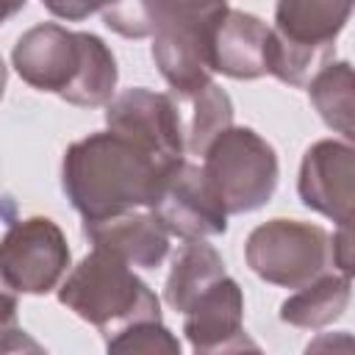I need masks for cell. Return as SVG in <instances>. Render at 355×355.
Listing matches in <instances>:
<instances>
[{
  "mask_svg": "<svg viewBox=\"0 0 355 355\" xmlns=\"http://www.w3.org/2000/svg\"><path fill=\"white\" fill-rule=\"evenodd\" d=\"M14 319H17V300L8 291L0 288V327L3 324H14Z\"/></svg>",
  "mask_w": 355,
  "mask_h": 355,
  "instance_id": "obj_24",
  "label": "cell"
},
{
  "mask_svg": "<svg viewBox=\"0 0 355 355\" xmlns=\"http://www.w3.org/2000/svg\"><path fill=\"white\" fill-rule=\"evenodd\" d=\"M330 258L333 269L352 277V230L349 225H338V230L330 236Z\"/></svg>",
  "mask_w": 355,
  "mask_h": 355,
  "instance_id": "obj_22",
  "label": "cell"
},
{
  "mask_svg": "<svg viewBox=\"0 0 355 355\" xmlns=\"http://www.w3.org/2000/svg\"><path fill=\"white\" fill-rule=\"evenodd\" d=\"M6 78H8V72H6V64H3V58H0V97H3V92H6Z\"/></svg>",
  "mask_w": 355,
  "mask_h": 355,
  "instance_id": "obj_26",
  "label": "cell"
},
{
  "mask_svg": "<svg viewBox=\"0 0 355 355\" xmlns=\"http://www.w3.org/2000/svg\"><path fill=\"white\" fill-rule=\"evenodd\" d=\"M25 3H28V0H0V25H3L6 19H11L14 14H19V11L25 8Z\"/></svg>",
  "mask_w": 355,
  "mask_h": 355,
  "instance_id": "obj_25",
  "label": "cell"
},
{
  "mask_svg": "<svg viewBox=\"0 0 355 355\" xmlns=\"http://www.w3.org/2000/svg\"><path fill=\"white\" fill-rule=\"evenodd\" d=\"M297 191L305 208L333 219L336 225H352V205H355L352 144L338 139H322L311 144L300 164Z\"/></svg>",
  "mask_w": 355,
  "mask_h": 355,
  "instance_id": "obj_10",
  "label": "cell"
},
{
  "mask_svg": "<svg viewBox=\"0 0 355 355\" xmlns=\"http://www.w3.org/2000/svg\"><path fill=\"white\" fill-rule=\"evenodd\" d=\"M180 119V136L186 155H202L205 147L233 125V103L222 86L208 80L191 92H169Z\"/></svg>",
  "mask_w": 355,
  "mask_h": 355,
  "instance_id": "obj_15",
  "label": "cell"
},
{
  "mask_svg": "<svg viewBox=\"0 0 355 355\" xmlns=\"http://www.w3.org/2000/svg\"><path fill=\"white\" fill-rule=\"evenodd\" d=\"M169 164L122 133L97 130L67 147L61 189L83 219H103L147 208Z\"/></svg>",
  "mask_w": 355,
  "mask_h": 355,
  "instance_id": "obj_1",
  "label": "cell"
},
{
  "mask_svg": "<svg viewBox=\"0 0 355 355\" xmlns=\"http://www.w3.org/2000/svg\"><path fill=\"white\" fill-rule=\"evenodd\" d=\"M147 211L164 225L169 236H178L183 241L222 236L230 216L205 169L186 161V155L172 161L161 172Z\"/></svg>",
  "mask_w": 355,
  "mask_h": 355,
  "instance_id": "obj_8",
  "label": "cell"
},
{
  "mask_svg": "<svg viewBox=\"0 0 355 355\" xmlns=\"http://www.w3.org/2000/svg\"><path fill=\"white\" fill-rule=\"evenodd\" d=\"M352 0H277L266 42V72L286 86H305L327 61L349 22Z\"/></svg>",
  "mask_w": 355,
  "mask_h": 355,
  "instance_id": "obj_4",
  "label": "cell"
},
{
  "mask_svg": "<svg viewBox=\"0 0 355 355\" xmlns=\"http://www.w3.org/2000/svg\"><path fill=\"white\" fill-rule=\"evenodd\" d=\"M211 28H166L153 33V61L169 92H191L211 80Z\"/></svg>",
  "mask_w": 355,
  "mask_h": 355,
  "instance_id": "obj_14",
  "label": "cell"
},
{
  "mask_svg": "<svg viewBox=\"0 0 355 355\" xmlns=\"http://www.w3.org/2000/svg\"><path fill=\"white\" fill-rule=\"evenodd\" d=\"M202 169L227 214L263 208L280 178L275 147L252 128H225L202 153Z\"/></svg>",
  "mask_w": 355,
  "mask_h": 355,
  "instance_id": "obj_5",
  "label": "cell"
},
{
  "mask_svg": "<svg viewBox=\"0 0 355 355\" xmlns=\"http://www.w3.org/2000/svg\"><path fill=\"white\" fill-rule=\"evenodd\" d=\"M247 266L280 288H302L333 269L330 233L300 219H269L244 241Z\"/></svg>",
  "mask_w": 355,
  "mask_h": 355,
  "instance_id": "obj_6",
  "label": "cell"
},
{
  "mask_svg": "<svg viewBox=\"0 0 355 355\" xmlns=\"http://www.w3.org/2000/svg\"><path fill=\"white\" fill-rule=\"evenodd\" d=\"M105 347L108 352H166V355L180 352V341L161 324V319L128 324L125 330L105 338Z\"/></svg>",
  "mask_w": 355,
  "mask_h": 355,
  "instance_id": "obj_20",
  "label": "cell"
},
{
  "mask_svg": "<svg viewBox=\"0 0 355 355\" xmlns=\"http://www.w3.org/2000/svg\"><path fill=\"white\" fill-rule=\"evenodd\" d=\"M227 8V0H133L125 39H144L166 28H208Z\"/></svg>",
  "mask_w": 355,
  "mask_h": 355,
  "instance_id": "obj_18",
  "label": "cell"
},
{
  "mask_svg": "<svg viewBox=\"0 0 355 355\" xmlns=\"http://www.w3.org/2000/svg\"><path fill=\"white\" fill-rule=\"evenodd\" d=\"M308 100L327 128L344 136V141L355 139V80L349 61H327L308 83Z\"/></svg>",
  "mask_w": 355,
  "mask_h": 355,
  "instance_id": "obj_19",
  "label": "cell"
},
{
  "mask_svg": "<svg viewBox=\"0 0 355 355\" xmlns=\"http://www.w3.org/2000/svg\"><path fill=\"white\" fill-rule=\"evenodd\" d=\"M183 333L194 352L258 349V344L244 333V294L227 275L214 280L183 311Z\"/></svg>",
  "mask_w": 355,
  "mask_h": 355,
  "instance_id": "obj_11",
  "label": "cell"
},
{
  "mask_svg": "<svg viewBox=\"0 0 355 355\" xmlns=\"http://www.w3.org/2000/svg\"><path fill=\"white\" fill-rule=\"evenodd\" d=\"M269 25L255 14L225 8L211 28V67L236 80L266 75Z\"/></svg>",
  "mask_w": 355,
  "mask_h": 355,
  "instance_id": "obj_13",
  "label": "cell"
},
{
  "mask_svg": "<svg viewBox=\"0 0 355 355\" xmlns=\"http://www.w3.org/2000/svg\"><path fill=\"white\" fill-rule=\"evenodd\" d=\"M42 6L58 17V19H67V22H80L92 14H103V22L122 36L125 25H128V17H130V8H133V0H42Z\"/></svg>",
  "mask_w": 355,
  "mask_h": 355,
  "instance_id": "obj_21",
  "label": "cell"
},
{
  "mask_svg": "<svg viewBox=\"0 0 355 355\" xmlns=\"http://www.w3.org/2000/svg\"><path fill=\"white\" fill-rule=\"evenodd\" d=\"M11 64L28 86L80 108L105 105L119 78L116 58L100 36L69 31L58 22L25 31L11 50Z\"/></svg>",
  "mask_w": 355,
  "mask_h": 355,
  "instance_id": "obj_2",
  "label": "cell"
},
{
  "mask_svg": "<svg viewBox=\"0 0 355 355\" xmlns=\"http://www.w3.org/2000/svg\"><path fill=\"white\" fill-rule=\"evenodd\" d=\"M8 349H39V344L31 341L25 336V330H19L14 324H3L0 327V352H8Z\"/></svg>",
  "mask_w": 355,
  "mask_h": 355,
  "instance_id": "obj_23",
  "label": "cell"
},
{
  "mask_svg": "<svg viewBox=\"0 0 355 355\" xmlns=\"http://www.w3.org/2000/svg\"><path fill=\"white\" fill-rule=\"evenodd\" d=\"M58 302L97 327L105 338L136 322H158L161 302L155 291L111 250L92 247L89 255L67 275Z\"/></svg>",
  "mask_w": 355,
  "mask_h": 355,
  "instance_id": "obj_3",
  "label": "cell"
},
{
  "mask_svg": "<svg viewBox=\"0 0 355 355\" xmlns=\"http://www.w3.org/2000/svg\"><path fill=\"white\" fill-rule=\"evenodd\" d=\"M69 266L64 230L50 216L11 219L0 236V280L17 294L53 291Z\"/></svg>",
  "mask_w": 355,
  "mask_h": 355,
  "instance_id": "obj_7",
  "label": "cell"
},
{
  "mask_svg": "<svg viewBox=\"0 0 355 355\" xmlns=\"http://www.w3.org/2000/svg\"><path fill=\"white\" fill-rule=\"evenodd\" d=\"M222 275H227L222 255L205 239H191L172 258V269L164 286V300L172 311L183 313Z\"/></svg>",
  "mask_w": 355,
  "mask_h": 355,
  "instance_id": "obj_17",
  "label": "cell"
},
{
  "mask_svg": "<svg viewBox=\"0 0 355 355\" xmlns=\"http://www.w3.org/2000/svg\"><path fill=\"white\" fill-rule=\"evenodd\" d=\"M349 294H352V277L330 269L316 280H311L308 286L294 288V294L280 305V319L291 327H305V330L327 327L347 311Z\"/></svg>",
  "mask_w": 355,
  "mask_h": 355,
  "instance_id": "obj_16",
  "label": "cell"
},
{
  "mask_svg": "<svg viewBox=\"0 0 355 355\" xmlns=\"http://www.w3.org/2000/svg\"><path fill=\"white\" fill-rule=\"evenodd\" d=\"M83 236L136 269H155L169 255V233L150 211L139 208L103 219H83Z\"/></svg>",
  "mask_w": 355,
  "mask_h": 355,
  "instance_id": "obj_12",
  "label": "cell"
},
{
  "mask_svg": "<svg viewBox=\"0 0 355 355\" xmlns=\"http://www.w3.org/2000/svg\"><path fill=\"white\" fill-rule=\"evenodd\" d=\"M105 125L108 130L128 136L166 164L186 155L172 94L144 86L125 89L105 103Z\"/></svg>",
  "mask_w": 355,
  "mask_h": 355,
  "instance_id": "obj_9",
  "label": "cell"
}]
</instances>
